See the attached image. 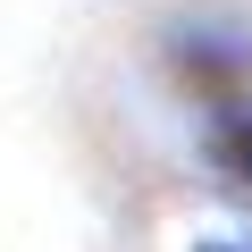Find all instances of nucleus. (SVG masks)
I'll use <instances>...</instances> for the list:
<instances>
[{"instance_id":"1","label":"nucleus","mask_w":252,"mask_h":252,"mask_svg":"<svg viewBox=\"0 0 252 252\" xmlns=\"http://www.w3.org/2000/svg\"><path fill=\"white\" fill-rule=\"evenodd\" d=\"M177 67L193 76V84H210L219 101H244V76H252V42L235 34V26H219V34H177Z\"/></svg>"},{"instance_id":"2","label":"nucleus","mask_w":252,"mask_h":252,"mask_svg":"<svg viewBox=\"0 0 252 252\" xmlns=\"http://www.w3.org/2000/svg\"><path fill=\"white\" fill-rule=\"evenodd\" d=\"M210 152H219V168L252 193V109H227L219 118V135H210Z\"/></svg>"},{"instance_id":"3","label":"nucleus","mask_w":252,"mask_h":252,"mask_svg":"<svg viewBox=\"0 0 252 252\" xmlns=\"http://www.w3.org/2000/svg\"><path fill=\"white\" fill-rule=\"evenodd\" d=\"M202 252H244V244H202Z\"/></svg>"}]
</instances>
